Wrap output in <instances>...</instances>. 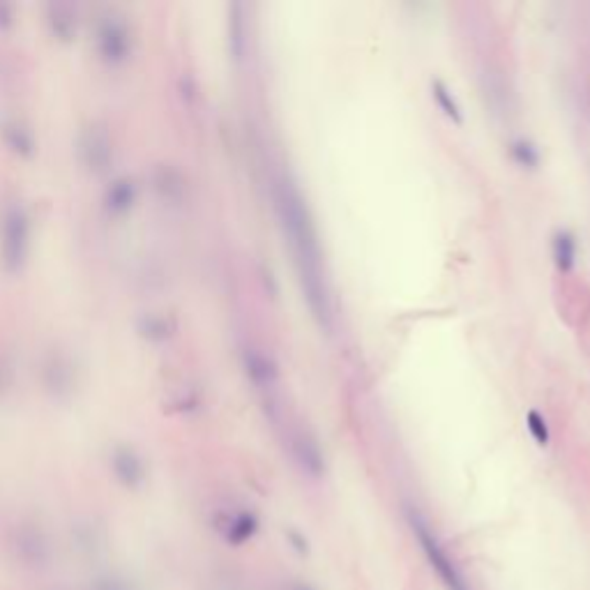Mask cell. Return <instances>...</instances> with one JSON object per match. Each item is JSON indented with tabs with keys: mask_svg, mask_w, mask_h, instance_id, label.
Instances as JSON below:
<instances>
[{
	"mask_svg": "<svg viewBox=\"0 0 590 590\" xmlns=\"http://www.w3.org/2000/svg\"><path fill=\"white\" fill-rule=\"evenodd\" d=\"M526 427L531 431V436L537 441V445H549V427H547V420L542 418L537 411H531L526 418Z\"/></svg>",
	"mask_w": 590,
	"mask_h": 590,
	"instance_id": "9c48e42d",
	"label": "cell"
},
{
	"mask_svg": "<svg viewBox=\"0 0 590 590\" xmlns=\"http://www.w3.org/2000/svg\"><path fill=\"white\" fill-rule=\"evenodd\" d=\"M289 445H291V455L295 459V464L300 466V471L307 473L309 478H321L325 473V459H323L319 443H316V438L309 434V431L295 429L289 438Z\"/></svg>",
	"mask_w": 590,
	"mask_h": 590,
	"instance_id": "3957f363",
	"label": "cell"
},
{
	"mask_svg": "<svg viewBox=\"0 0 590 590\" xmlns=\"http://www.w3.org/2000/svg\"><path fill=\"white\" fill-rule=\"evenodd\" d=\"M275 206L279 219H282L284 233L289 238V245L295 256L300 286L305 291L307 305L312 309L314 319L321 328H332V298L328 277L323 268V252L316 236L312 215L300 189L289 178H279L275 183Z\"/></svg>",
	"mask_w": 590,
	"mask_h": 590,
	"instance_id": "6da1fadb",
	"label": "cell"
},
{
	"mask_svg": "<svg viewBox=\"0 0 590 590\" xmlns=\"http://www.w3.org/2000/svg\"><path fill=\"white\" fill-rule=\"evenodd\" d=\"M554 261L561 272H570L577 263V240L570 231H558L554 236Z\"/></svg>",
	"mask_w": 590,
	"mask_h": 590,
	"instance_id": "8992f818",
	"label": "cell"
},
{
	"mask_svg": "<svg viewBox=\"0 0 590 590\" xmlns=\"http://www.w3.org/2000/svg\"><path fill=\"white\" fill-rule=\"evenodd\" d=\"M510 153L514 157V162H517L519 166H526V169H535L537 162H540V153H537V148L526 139L512 141Z\"/></svg>",
	"mask_w": 590,
	"mask_h": 590,
	"instance_id": "ba28073f",
	"label": "cell"
},
{
	"mask_svg": "<svg viewBox=\"0 0 590 590\" xmlns=\"http://www.w3.org/2000/svg\"><path fill=\"white\" fill-rule=\"evenodd\" d=\"M291 590H312V588L305 586V584H293V586H291Z\"/></svg>",
	"mask_w": 590,
	"mask_h": 590,
	"instance_id": "7c38bea8",
	"label": "cell"
},
{
	"mask_svg": "<svg viewBox=\"0 0 590 590\" xmlns=\"http://www.w3.org/2000/svg\"><path fill=\"white\" fill-rule=\"evenodd\" d=\"M408 521H411V528L415 537H418L422 551H425L427 561L431 563V567L436 570L438 579L443 581V586L448 590H471L466 584L464 574L459 572V567L455 565V561L445 554V549L441 547V542L436 540V535L431 533V528L425 519H422L420 512L408 510Z\"/></svg>",
	"mask_w": 590,
	"mask_h": 590,
	"instance_id": "7a4b0ae2",
	"label": "cell"
},
{
	"mask_svg": "<svg viewBox=\"0 0 590 590\" xmlns=\"http://www.w3.org/2000/svg\"><path fill=\"white\" fill-rule=\"evenodd\" d=\"M247 369H249V374H252L254 383L261 385V388H272L279 378L277 365L268 358V355H263L259 351L247 353Z\"/></svg>",
	"mask_w": 590,
	"mask_h": 590,
	"instance_id": "5b68a950",
	"label": "cell"
},
{
	"mask_svg": "<svg viewBox=\"0 0 590 590\" xmlns=\"http://www.w3.org/2000/svg\"><path fill=\"white\" fill-rule=\"evenodd\" d=\"M431 93H434V100H436V104L438 107H441V111L445 113V116H448L450 120H455V123H461V109H459V104H457V100H455V95L450 93V88L445 86L443 81H434L431 83Z\"/></svg>",
	"mask_w": 590,
	"mask_h": 590,
	"instance_id": "52a82bcc",
	"label": "cell"
},
{
	"mask_svg": "<svg viewBox=\"0 0 590 590\" xmlns=\"http://www.w3.org/2000/svg\"><path fill=\"white\" fill-rule=\"evenodd\" d=\"M291 540L295 542V547H298L300 551H305V549H307V544H302V540L298 537V533H291Z\"/></svg>",
	"mask_w": 590,
	"mask_h": 590,
	"instance_id": "8fae6325",
	"label": "cell"
},
{
	"mask_svg": "<svg viewBox=\"0 0 590 590\" xmlns=\"http://www.w3.org/2000/svg\"><path fill=\"white\" fill-rule=\"evenodd\" d=\"M90 590H134V588L125 577H118V574H102V577H97L93 584H90Z\"/></svg>",
	"mask_w": 590,
	"mask_h": 590,
	"instance_id": "30bf717a",
	"label": "cell"
},
{
	"mask_svg": "<svg viewBox=\"0 0 590 590\" xmlns=\"http://www.w3.org/2000/svg\"><path fill=\"white\" fill-rule=\"evenodd\" d=\"M259 531V519L254 517L252 512H238L229 519V524L224 528V537L226 542L233 544V547H240L247 540H252Z\"/></svg>",
	"mask_w": 590,
	"mask_h": 590,
	"instance_id": "277c9868",
	"label": "cell"
}]
</instances>
